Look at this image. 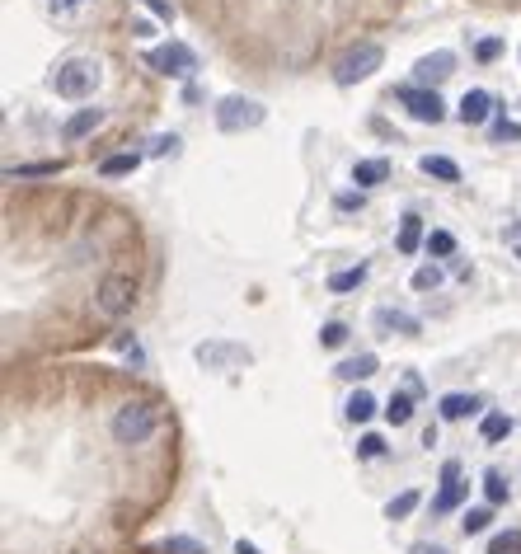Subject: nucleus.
I'll use <instances>...</instances> for the list:
<instances>
[{"mask_svg":"<svg viewBox=\"0 0 521 554\" xmlns=\"http://www.w3.org/2000/svg\"><path fill=\"white\" fill-rule=\"evenodd\" d=\"M160 432V409L151 400H132L113 414V442L118 447H146Z\"/></svg>","mask_w":521,"mask_h":554,"instance_id":"f257e3e1","label":"nucleus"},{"mask_svg":"<svg viewBox=\"0 0 521 554\" xmlns=\"http://www.w3.org/2000/svg\"><path fill=\"white\" fill-rule=\"evenodd\" d=\"M99 80H104L99 62H90V57H71V62H62L57 71H52V90L62 94V99H90V94L99 90Z\"/></svg>","mask_w":521,"mask_h":554,"instance_id":"f03ea898","label":"nucleus"},{"mask_svg":"<svg viewBox=\"0 0 521 554\" xmlns=\"http://www.w3.org/2000/svg\"><path fill=\"white\" fill-rule=\"evenodd\" d=\"M381 62H385L381 43H357L334 62V80H338V85H357V80L376 76V66H381Z\"/></svg>","mask_w":521,"mask_h":554,"instance_id":"7ed1b4c3","label":"nucleus"},{"mask_svg":"<svg viewBox=\"0 0 521 554\" xmlns=\"http://www.w3.org/2000/svg\"><path fill=\"white\" fill-rule=\"evenodd\" d=\"M268 118V108L259 99H249V94H230L216 104V127L221 132H249V127H259Z\"/></svg>","mask_w":521,"mask_h":554,"instance_id":"20e7f679","label":"nucleus"},{"mask_svg":"<svg viewBox=\"0 0 521 554\" xmlns=\"http://www.w3.org/2000/svg\"><path fill=\"white\" fill-rule=\"evenodd\" d=\"M94 306L104 310L108 320H123L127 310L137 306V282H132V277H123V273L104 277V282H99V292H94Z\"/></svg>","mask_w":521,"mask_h":554,"instance_id":"39448f33","label":"nucleus"},{"mask_svg":"<svg viewBox=\"0 0 521 554\" xmlns=\"http://www.w3.org/2000/svg\"><path fill=\"white\" fill-rule=\"evenodd\" d=\"M151 66L169 80H193V71H198V52H193L188 43H179V38H169L165 47H155L151 52Z\"/></svg>","mask_w":521,"mask_h":554,"instance_id":"423d86ee","label":"nucleus"},{"mask_svg":"<svg viewBox=\"0 0 521 554\" xmlns=\"http://www.w3.org/2000/svg\"><path fill=\"white\" fill-rule=\"evenodd\" d=\"M395 99L404 108H409V118H418V123H442L446 118V104H442V94L437 90H395Z\"/></svg>","mask_w":521,"mask_h":554,"instance_id":"0eeeda50","label":"nucleus"},{"mask_svg":"<svg viewBox=\"0 0 521 554\" xmlns=\"http://www.w3.org/2000/svg\"><path fill=\"white\" fill-rule=\"evenodd\" d=\"M465 489H470V484L460 479V465H456V461H446V465H442V493L432 498V512H437V517L456 512L460 503H465Z\"/></svg>","mask_w":521,"mask_h":554,"instance_id":"6e6552de","label":"nucleus"},{"mask_svg":"<svg viewBox=\"0 0 521 554\" xmlns=\"http://www.w3.org/2000/svg\"><path fill=\"white\" fill-rule=\"evenodd\" d=\"M198 362L216 371L230 367H249V348H235V343H198Z\"/></svg>","mask_w":521,"mask_h":554,"instance_id":"1a4fd4ad","label":"nucleus"},{"mask_svg":"<svg viewBox=\"0 0 521 554\" xmlns=\"http://www.w3.org/2000/svg\"><path fill=\"white\" fill-rule=\"evenodd\" d=\"M451 71H456V57H451V52H428V57L414 66V80H418V85H432V90H437Z\"/></svg>","mask_w":521,"mask_h":554,"instance_id":"9d476101","label":"nucleus"},{"mask_svg":"<svg viewBox=\"0 0 521 554\" xmlns=\"http://www.w3.org/2000/svg\"><path fill=\"white\" fill-rule=\"evenodd\" d=\"M489 118H493V94L489 90H465V99H460V123L484 127Z\"/></svg>","mask_w":521,"mask_h":554,"instance_id":"9b49d317","label":"nucleus"},{"mask_svg":"<svg viewBox=\"0 0 521 554\" xmlns=\"http://www.w3.org/2000/svg\"><path fill=\"white\" fill-rule=\"evenodd\" d=\"M104 127V108H80V113H71L62 127V137L66 141H80V137H90V132H99Z\"/></svg>","mask_w":521,"mask_h":554,"instance_id":"f8f14e48","label":"nucleus"},{"mask_svg":"<svg viewBox=\"0 0 521 554\" xmlns=\"http://www.w3.org/2000/svg\"><path fill=\"white\" fill-rule=\"evenodd\" d=\"M376 329H381V334H418V320L409 315V310L381 306L376 310Z\"/></svg>","mask_w":521,"mask_h":554,"instance_id":"ddd939ff","label":"nucleus"},{"mask_svg":"<svg viewBox=\"0 0 521 554\" xmlns=\"http://www.w3.org/2000/svg\"><path fill=\"white\" fill-rule=\"evenodd\" d=\"M385 174H390V165H385L381 155H371V160H357L353 165V184L357 188H376V184H385Z\"/></svg>","mask_w":521,"mask_h":554,"instance_id":"4468645a","label":"nucleus"},{"mask_svg":"<svg viewBox=\"0 0 521 554\" xmlns=\"http://www.w3.org/2000/svg\"><path fill=\"white\" fill-rule=\"evenodd\" d=\"M418 245H423V216H404L399 221V235H395V249L399 254H418Z\"/></svg>","mask_w":521,"mask_h":554,"instance_id":"2eb2a0df","label":"nucleus"},{"mask_svg":"<svg viewBox=\"0 0 521 554\" xmlns=\"http://www.w3.org/2000/svg\"><path fill=\"white\" fill-rule=\"evenodd\" d=\"M479 404H484L479 395H460V390H456V395H446V400H442V418H446V423H460V418L479 414Z\"/></svg>","mask_w":521,"mask_h":554,"instance_id":"dca6fc26","label":"nucleus"},{"mask_svg":"<svg viewBox=\"0 0 521 554\" xmlns=\"http://www.w3.org/2000/svg\"><path fill=\"white\" fill-rule=\"evenodd\" d=\"M414 390H409V385H404V390H399V395H390V404H385V418H390V423H395V428H404V423H409V418H414Z\"/></svg>","mask_w":521,"mask_h":554,"instance_id":"f3484780","label":"nucleus"},{"mask_svg":"<svg viewBox=\"0 0 521 554\" xmlns=\"http://www.w3.org/2000/svg\"><path fill=\"white\" fill-rule=\"evenodd\" d=\"M376 367H381V362L371 353H357V357H348V362H338V376H343V381H367V376H376Z\"/></svg>","mask_w":521,"mask_h":554,"instance_id":"a211bd4d","label":"nucleus"},{"mask_svg":"<svg viewBox=\"0 0 521 554\" xmlns=\"http://www.w3.org/2000/svg\"><path fill=\"white\" fill-rule=\"evenodd\" d=\"M367 282V263H357V268H343V273H334L329 277V292L334 296H348V292H357Z\"/></svg>","mask_w":521,"mask_h":554,"instance_id":"6ab92c4d","label":"nucleus"},{"mask_svg":"<svg viewBox=\"0 0 521 554\" xmlns=\"http://www.w3.org/2000/svg\"><path fill=\"white\" fill-rule=\"evenodd\" d=\"M343 414H348V423H371L376 400H371L367 390H353V395H348V404H343Z\"/></svg>","mask_w":521,"mask_h":554,"instance_id":"aec40b11","label":"nucleus"},{"mask_svg":"<svg viewBox=\"0 0 521 554\" xmlns=\"http://www.w3.org/2000/svg\"><path fill=\"white\" fill-rule=\"evenodd\" d=\"M484 498H489V508H503L507 498H512V484H507L503 470H489V475H484Z\"/></svg>","mask_w":521,"mask_h":554,"instance_id":"412c9836","label":"nucleus"},{"mask_svg":"<svg viewBox=\"0 0 521 554\" xmlns=\"http://www.w3.org/2000/svg\"><path fill=\"white\" fill-rule=\"evenodd\" d=\"M141 165V155L137 151H123V155H108V160H99V174L104 179H118V174H132Z\"/></svg>","mask_w":521,"mask_h":554,"instance_id":"4be33fe9","label":"nucleus"},{"mask_svg":"<svg viewBox=\"0 0 521 554\" xmlns=\"http://www.w3.org/2000/svg\"><path fill=\"white\" fill-rule=\"evenodd\" d=\"M423 174L442 179V184H456V179H460V165H456V160H446V155H423Z\"/></svg>","mask_w":521,"mask_h":554,"instance_id":"5701e85b","label":"nucleus"},{"mask_svg":"<svg viewBox=\"0 0 521 554\" xmlns=\"http://www.w3.org/2000/svg\"><path fill=\"white\" fill-rule=\"evenodd\" d=\"M507 432H512V418L507 414H484L479 418V437H484V442H503Z\"/></svg>","mask_w":521,"mask_h":554,"instance_id":"b1692460","label":"nucleus"},{"mask_svg":"<svg viewBox=\"0 0 521 554\" xmlns=\"http://www.w3.org/2000/svg\"><path fill=\"white\" fill-rule=\"evenodd\" d=\"M489 522H493V508L484 503V508H465V517H460V531L465 536H479V531H489Z\"/></svg>","mask_w":521,"mask_h":554,"instance_id":"393cba45","label":"nucleus"},{"mask_svg":"<svg viewBox=\"0 0 521 554\" xmlns=\"http://www.w3.org/2000/svg\"><path fill=\"white\" fill-rule=\"evenodd\" d=\"M414 508H418V493L404 489L399 498H390V503H385V517H390V522H404V517H409Z\"/></svg>","mask_w":521,"mask_h":554,"instance_id":"a878e982","label":"nucleus"},{"mask_svg":"<svg viewBox=\"0 0 521 554\" xmlns=\"http://www.w3.org/2000/svg\"><path fill=\"white\" fill-rule=\"evenodd\" d=\"M437 287H442V268H437V263H428V268L414 273V292H437Z\"/></svg>","mask_w":521,"mask_h":554,"instance_id":"bb28decb","label":"nucleus"},{"mask_svg":"<svg viewBox=\"0 0 521 554\" xmlns=\"http://www.w3.org/2000/svg\"><path fill=\"white\" fill-rule=\"evenodd\" d=\"M165 554H207V545L193 536H169L165 540Z\"/></svg>","mask_w":521,"mask_h":554,"instance_id":"cd10ccee","label":"nucleus"},{"mask_svg":"<svg viewBox=\"0 0 521 554\" xmlns=\"http://www.w3.org/2000/svg\"><path fill=\"white\" fill-rule=\"evenodd\" d=\"M62 170V160H43V165H10V179H29V174H57Z\"/></svg>","mask_w":521,"mask_h":554,"instance_id":"c85d7f7f","label":"nucleus"},{"mask_svg":"<svg viewBox=\"0 0 521 554\" xmlns=\"http://www.w3.org/2000/svg\"><path fill=\"white\" fill-rule=\"evenodd\" d=\"M489 554H521V531H503V536H493Z\"/></svg>","mask_w":521,"mask_h":554,"instance_id":"c756f323","label":"nucleus"},{"mask_svg":"<svg viewBox=\"0 0 521 554\" xmlns=\"http://www.w3.org/2000/svg\"><path fill=\"white\" fill-rule=\"evenodd\" d=\"M451 249H456V235H451V231H432V235H428V254H437V259H446Z\"/></svg>","mask_w":521,"mask_h":554,"instance_id":"7c9ffc66","label":"nucleus"},{"mask_svg":"<svg viewBox=\"0 0 521 554\" xmlns=\"http://www.w3.org/2000/svg\"><path fill=\"white\" fill-rule=\"evenodd\" d=\"M85 5H94V0H47V10H52V15H62V19L80 15Z\"/></svg>","mask_w":521,"mask_h":554,"instance_id":"2f4dec72","label":"nucleus"},{"mask_svg":"<svg viewBox=\"0 0 521 554\" xmlns=\"http://www.w3.org/2000/svg\"><path fill=\"white\" fill-rule=\"evenodd\" d=\"M493 141H521V123H507V118H493Z\"/></svg>","mask_w":521,"mask_h":554,"instance_id":"473e14b6","label":"nucleus"},{"mask_svg":"<svg viewBox=\"0 0 521 554\" xmlns=\"http://www.w3.org/2000/svg\"><path fill=\"white\" fill-rule=\"evenodd\" d=\"M343 339H348V324H324V329H320V343H324V348H338V343H343Z\"/></svg>","mask_w":521,"mask_h":554,"instance_id":"72a5a7b5","label":"nucleus"},{"mask_svg":"<svg viewBox=\"0 0 521 554\" xmlns=\"http://www.w3.org/2000/svg\"><path fill=\"white\" fill-rule=\"evenodd\" d=\"M334 207L338 212H362V188H357V193H338Z\"/></svg>","mask_w":521,"mask_h":554,"instance_id":"f704fd0d","label":"nucleus"},{"mask_svg":"<svg viewBox=\"0 0 521 554\" xmlns=\"http://www.w3.org/2000/svg\"><path fill=\"white\" fill-rule=\"evenodd\" d=\"M151 155H179V137H174V132H169V137H155Z\"/></svg>","mask_w":521,"mask_h":554,"instance_id":"c9c22d12","label":"nucleus"},{"mask_svg":"<svg viewBox=\"0 0 521 554\" xmlns=\"http://www.w3.org/2000/svg\"><path fill=\"white\" fill-rule=\"evenodd\" d=\"M357 451H362V456H381V451H385V442L376 437V432H367V437L357 442Z\"/></svg>","mask_w":521,"mask_h":554,"instance_id":"e433bc0d","label":"nucleus"},{"mask_svg":"<svg viewBox=\"0 0 521 554\" xmlns=\"http://www.w3.org/2000/svg\"><path fill=\"white\" fill-rule=\"evenodd\" d=\"M498 52H503V43H498V38H484V43H479V62H493Z\"/></svg>","mask_w":521,"mask_h":554,"instance_id":"4c0bfd02","label":"nucleus"},{"mask_svg":"<svg viewBox=\"0 0 521 554\" xmlns=\"http://www.w3.org/2000/svg\"><path fill=\"white\" fill-rule=\"evenodd\" d=\"M146 5H151V10H155L160 19H165V24L174 19V5H169V0H146Z\"/></svg>","mask_w":521,"mask_h":554,"instance_id":"58836bf2","label":"nucleus"},{"mask_svg":"<svg viewBox=\"0 0 521 554\" xmlns=\"http://www.w3.org/2000/svg\"><path fill=\"white\" fill-rule=\"evenodd\" d=\"M409 554H451V550H442V545H428V540H418Z\"/></svg>","mask_w":521,"mask_h":554,"instance_id":"ea45409f","label":"nucleus"},{"mask_svg":"<svg viewBox=\"0 0 521 554\" xmlns=\"http://www.w3.org/2000/svg\"><path fill=\"white\" fill-rule=\"evenodd\" d=\"M132 33H137V38H151V19H132Z\"/></svg>","mask_w":521,"mask_h":554,"instance_id":"a19ab883","label":"nucleus"},{"mask_svg":"<svg viewBox=\"0 0 521 554\" xmlns=\"http://www.w3.org/2000/svg\"><path fill=\"white\" fill-rule=\"evenodd\" d=\"M235 554H259V550H254L249 540H240V545H235Z\"/></svg>","mask_w":521,"mask_h":554,"instance_id":"79ce46f5","label":"nucleus"},{"mask_svg":"<svg viewBox=\"0 0 521 554\" xmlns=\"http://www.w3.org/2000/svg\"><path fill=\"white\" fill-rule=\"evenodd\" d=\"M517 254H521V249H517Z\"/></svg>","mask_w":521,"mask_h":554,"instance_id":"37998d69","label":"nucleus"}]
</instances>
